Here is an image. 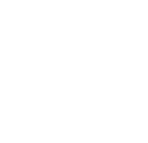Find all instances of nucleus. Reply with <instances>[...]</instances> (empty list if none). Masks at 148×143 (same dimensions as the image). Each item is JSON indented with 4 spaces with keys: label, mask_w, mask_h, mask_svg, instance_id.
Segmentation results:
<instances>
[]
</instances>
